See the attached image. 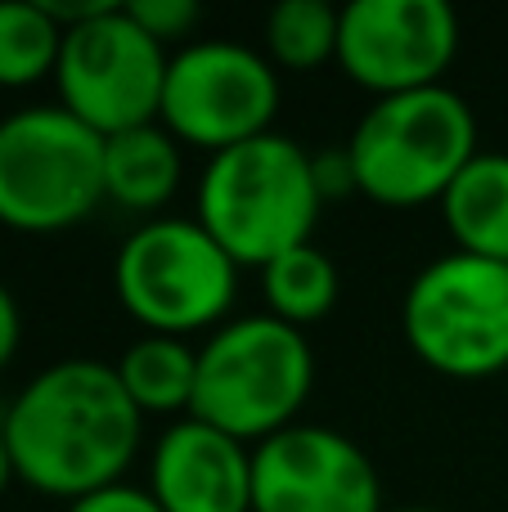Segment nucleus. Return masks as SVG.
<instances>
[{"label":"nucleus","mask_w":508,"mask_h":512,"mask_svg":"<svg viewBox=\"0 0 508 512\" xmlns=\"http://www.w3.org/2000/svg\"><path fill=\"white\" fill-rule=\"evenodd\" d=\"M185 176L180 140L162 122L104 135V194L126 212H162Z\"/></svg>","instance_id":"13"},{"label":"nucleus","mask_w":508,"mask_h":512,"mask_svg":"<svg viewBox=\"0 0 508 512\" xmlns=\"http://www.w3.org/2000/svg\"><path fill=\"white\" fill-rule=\"evenodd\" d=\"M9 481H14V459H9V445H5V436H0V495L9 490Z\"/></svg>","instance_id":"23"},{"label":"nucleus","mask_w":508,"mask_h":512,"mask_svg":"<svg viewBox=\"0 0 508 512\" xmlns=\"http://www.w3.org/2000/svg\"><path fill=\"white\" fill-rule=\"evenodd\" d=\"M140 414H189L198 382V351L185 337L144 333L113 364Z\"/></svg>","instance_id":"15"},{"label":"nucleus","mask_w":508,"mask_h":512,"mask_svg":"<svg viewBox=\"0 0 508 512\" xmlns=\"http://www.w3.org/2000/svg\"><path fill=\"white\" fill-rule=\"evenodd\" d=\"M113 288L144 333L189 337L221 328L239 297V261L198 216H149L113 256Z\"/></svg>","instance_id":"5"},{"label":"nucleus","mask_w":508,"mask_h":512,"mask_svg":"<svg viewBox=\"0 0 508 512\" xmlns=\"http://www.w3.org/2000/svg\"><path fill=\"white\" fill-rule=\"evenodd\" d=\"M104 135L63 104H27L0 117V225L59 234L104 203Z\"/></svg>","instance_id":"6"},{"label":"nucleus","mask_w":508,"mask_h":512,"mask_svg":"<svg viewBox=\"0 0 508 512\" xmlns=\"http://www.w3.org/2000/svg\"><path fill=\"white\" fill-rule=\"evenodd\" d=\"M459 54V14L446 0H351L342 5L338 63L356 86L383 95L441 86Z\"/></svg>","instance_id":"10"},{"label":"nucleus","mask_w":508,"mask_h":512,"mask_svg":"<svg viewBox=\"0 0 508 512\" xmlns=\"http://www.w3.org/2000/svg\"><path fill=\"white\" fill-rule=\"evenodd\" d=\"M455 252L508 265V153L482 149L441 194Z\"/></svg>","instance_id":"14"},{"label":"nucleus","mask_w":508,"mask_h":512,"mask_svg":"<svg viewBox=\"0 0 508 512\" xmlns=\"http://www.w3.org/2000/svg\"><path fill=\"white\" fill-rule=\"evenodd\" d=\"M126 9H131L135 23H140L149 36H158L162 45L180 41V36H189L198 23H203L198 0H126Z\"/></svg>","instance_id":"19"},{"label":"nucleus","mask_w":508,"mask_h":512,"mask_svg":"<svg viewBox=\"0 0 508 512\" xmlns=\"http://www.w3.org/2000/svg\"><path fill=\"white\" fill-rule=\"evenodd\" d=\"M320 207L315 153L279 131L212 153L194 194V216L239 265H266L311 243Z\"/></svg>","instance_id":"2"},{"label":"nucleus","mask_w":508,"mask_h":512,"mask_svg":"<svg viewBox=\"0 0 508 512\" xmlns=\"http://www.w3.org/2000/svg\"><path fill=\"white\" fill-rule=\"evenodd\" d=\"M14 477L54 499H81L126 481L144 441V414L113 364L72 355L23 382L0 418Z\"/></svg>","instance_id":"1"},{"label":"nucleus","mask_w":508,"mask_h":512,"mask_svg":"<svg viewBox=\"0 0 508 512\" xmlns=\"http://www.w3.org/2000/svg\"><path fill=\"white\" fill-rule=\"evenodd\" d=\"M315 387V351L306 328H293L261 315H234L212 328L198 346V382L189 414L243 445H261L266 436L297 423L306 396Z\"/></svg>","instance_id":"3"},{"label":"nucleus","mask_w":508,"mask_h":512,"mask_svg":"<svg viewBox=\"0 0 508 512\" xmlns=\"http://www.w3.org/2000/svg\"><path fill=\"white\" fill-rule=\"evenodd\" d=\"M279 113V72L234 36L185 41L167 63L158 122L180 144L221 153L270 131Z\"/></svg>","instance_id":"8"},{"label":"nucleus","mask_w":508,"mask_h":512,"mask_svg":"<svg viewBox=\"0 0 508 512\" xmlns=\"http://www.w3.org/2000/svg\"><path fill=\"white\" fill-rule=\"evenodd\" d=\"M149 495L162 512H252V445L185 414L149 450Z\"/></svg>","instance_id":"12"},{"label":"nucleus","mask_w":508,"mask_h":512,"mask_svg":"<svg viewBox=\"0 0 508 512\" xmlns=\"http://www.w3.org/2000/svg\"><path fill=\"white\" fill-rule=\"evenodd\" d=\"M410 351L441 378L482 382L508 369V265L446 252L401 297Z\"/></svg>","instance_id":"7"},{"label":"nucleus","mask_w":508,"mask_h":512,"mask_svg":"<svg viewBox=\"0 0 508 512\" xmlns=\"http://www.w3.org/2000/svg\"><path fill=\"white\" fill-rule=\"evenodd\" d=\"M18 342H23V310H18V301H14V292H9V283L0 279V369L14 360Z\"/></svg>","instance_id":"22"},{"label":"nucleus","mask_w":508,"mask_h":512,"mask_svg":"<svg viewBox=\"0 0 508 512\" xmlns=\"http://www.w3.org/2000/svg\"><path fill=\"white\" fill-rule=\"evenodd\" d=\"M261 292H266L270 315L293 328H306V324H320L338 306L342 279L329 252L315 248V243H302V248L261 265Z\"/></svg>","instance_id":"16"},{"label":"nucleus","mask_w":508,"mask_h":512,"mask_svg":"<svg viewBox=\"0 0 508 512\" xmlns=\"http://www.w3.org/2000/svg\"><path fill=\"white\" fill-rule=\"evenodd\" d=\"M252 512H387L378 468L347 432L293 423L252 445Z\"/></svg>","instance_id":"11"},{"label":"nucleus","mask_w":508,"mask_h":512,"mask_svg":"<svg viewBox=\"0 0 508 512\" xmlns=\"http://www.w3.org/2000/svg\"><path fill=\"white\" fill-rule=\"evenodd\" d=\"M63 512H162V504L149 495V486L117 481V486H104V490H95V495L72 499Z\"/></svg>","instance_id":"20"},{"label":"nucleus","mask_w":508,"mask_h":512,"mask_svg":"<svg viewBox=\"0 0 508 512\" xmlns=\"http://www.w3.org/2000/svg\"><path fill=\"white\" fill-rule=\"evenodd\" d=\"M167 45L149 36L126 5H104L86 23L63 32L54 63L59 104L99 135L158 122L167 86Z\"/></svg>","instance_id":"9"},{"label":"nucleus","mask_w":508,"mask_h":512,"mask_svg":"<svg viewBox=\"0 0 508 512\" xmlns=\"http://www.w3.org/2000/svg\"><path fill=\"white\" fill-rule=\"evenodd\" d=\"M356 189L383 207H423L477 158V117L455 86L383 95L347 140Z\"/></svg>","instance_id":"4"},{"label":"nucleus","mask_w":508,"mask_h":512,"mask_svg":"<svg viewBox=\"0 0 508 512\" xmlns=\"http://www.w3.org/2000/svg\"><path fill=\"white\" fill-rule=\"evenodd\" d=\"M342 9L324 0H279L266 14V50L275 68L311 72L320 63L338 59Z\"/></svg>","instance_id":"18"},{"label":"nucleus","mask_w":508,"mask_h":512,"mask_svg":"<svg viewBox=\"0 0 508 512\" xmlns=\"http://www.w3.org/2000/svg\"><path fill=\"white\" fill-rule=\"evenodd\" d=\"M63 27L41 0H0V90L54 77Z\"/></svg>","instance_id":"17"},{"label":"nucleus","mask_w":508,"mask_h":512,"mask_svg":"<svg viewBox=\"0 0 508 512\" xmlns=\"http://www.w3.org/2000/svg\"><path fill=\"white\" fill-rule=\"evenodd\" d=\"M0 117H5V113H0Z\"/></svg>","instance_id":"25"},{"label":"nucleus","mask_w":508,"mask_h":512,"mask_svg":"<svg viewBox=\"0 0 508 512\" xmlns=\"http://www.w3.org/2000/svg\"><path fill=\"white\" fill-rule=\"evenodd\" d=\"M392 512H441V508H419L414 504V508H392Z\"/></svg>","instance_id":"24"},{"label":"nucleus","mask_w":508,"mask_h":512,"mask_svg":"<svg viewBox=\"0 0 508 512\" xmlns=\"http://www.w3.org/2000/svg\"><path fill=\"white\" fill-rule=\"evenodd\" d=\"M315 185H320L324 203L356 194V167H351L347 144H342V149H324V153H315Z\"/></svg>","instance_id":"21"}]
</instances>
